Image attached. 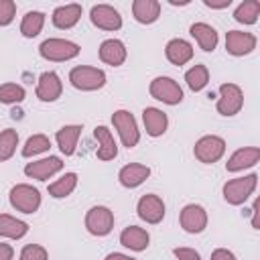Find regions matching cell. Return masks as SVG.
Instances as JSON below:
<instances>
[{"label": "cell", "instance_id": "cell-1", "mask_svg": "<svg viewBox=\"0 0 260 260\" xmlns=\"http://www.w3.org/2000/svg\"><path fill=\"white\" fill-rule=\"evenodd\" d=\"M69 81L75 89L95 91L106 85V73H104V69H98L91 65H77L69 71Z\"/></svg>", "mask_w": 260, "mask_h": 260}, {"label": "cell", "instance_id": "cell-2", "mask_svg": "<svg viewBox=\"0 0 260 260\" xmlns=\"http://www.w3.org/2000/svg\"><path fill=\"white\" fill-rule=\"evenodd\" d=\"M10 205L20 213H35L41 207V193L28 183H18L8 193Z\"/></svg>", "mask_w": 260, "mask_h": 260}, {"label": "cell", "instance_id": "cell-3", "mask_svg": "<svg viewBox=\"0 0 260 260\" xmlns=\"http://www.w3.org/2000/svg\"><path fill=\"white\" fill-rule=\"evenodd\" d=\"M81 47L67 39H47L39 45V55L47 61H69L79 55Z\"/></svg>", "mask_w": 260, "mask_h": 260}, {"label": "cell", "instance_id": "cell-4", "mask_svg": "<svg viewBox=\"0 0 260 260\" xmlns=\"http://www.w3.org/2000/svg\"><path fill=\"white\" fill-rule=\"evenodd\" d=\"M256 185H258V175L256 173L246 175V177H238V179H230L221 189L223 199L230 205H242L256 191Z\"/></svg>", "mask_w": 260, "mask_h": 260}, {"label": "cell", "instance_id": "cell-5", "mask_svg": "<svg viewBox=\"0 0 260 260\" xmlns=\"http://www.w3.org/2000/svg\"><path fill=\"white\" fill-rule=\"evenodd\" d=\"M225 152V140L221 136H215V134H205L201 136L195 146H193V154L199 162L203 165H213L217 162Z\"/></svg>", "mask_w": 260, "mask_h": 260}, {"label": "cell", "instance_id": "cell-6", "mask_svg": "<svg viewBox=\"0 0 260 260\" xmlns=\"http://www.w3.org/2000/svg\"><path fill=\"white\" fill-rule=\"evenodd\" d=\"M148 91L154 100L169 104V106H177L183 102V89L173 77H165V75L154 77L148 85Z\"/></svg>", "mask_w": 260, "mask_h": 260}, {"label": "cell", "instance_id": "cell-7", "mask_svg": "<svg viewBox=\"0 0 260 260\" xmlns=\"http://www.w3.org/2000/svg\"><path fill=\"white\" fill-rule=\"evenodd\" d=\"M112 124L118 130V136H120V140L126 148H132V146L138 144L140 130H138V124H136L134 116L128 110H116L112 114Z\"/></svg>", "mask_w": 260, "mask_h": 260}, {"label": "cell", "instance_id": "cell-8", "mask_svg": "<svg viewBox=\"0 0 260 260\" xmlns=\"http://www.w3.org/2000/svg\"><path fill=\"white\" fill-rule=\"evenodd\" d=\"M85 228L91 236H108L114 230V211L106 205H93L85 213Z\"/></svg>", "mask_w": 260, "mask_h": 260}, {"label": "cell", "instance_id": "cell-9", "mask_svg": "<svg viewBox=\"0 0 260 260\" xmlns=\"http://www.w3.org/2000/svg\"><path fill=\"white\" fill-rule=\"evenodd\" d=\"M244 106V91L236 83H221L219 85V98H217V112L221 116H236Z\"/></svg>", "mask_w": 260, "mask_h": 260}, {"label": "cell", "instance_id": "cell-10", "mask_svg": "<svg viewBox=\"0 0 260 260\" xmlns=\"http://www.w3.org/2000/svg\"><path fill=\"white\" fill-rule=\"evenodd\" d=\"M179 223L187 234H201L207 228V211L197 203H187L179 213Z\"/></svg>", "mask_w": 260, "mask_h": 260}, {"label": "cell", "instance_id": "cell-11", "mask_svg": "<svg viewBox=\"0 0 260 260\" xmlns=\"http://www.w3.org/2000/svg\"><path fill=\"white\" fill-rule=\"evenodd\" d=\"M136 213H138V217L142 219V221H146V223H160L162 221V217H165V203H162V199L158 197V195H154V193H146V195H142L140 199H138V203H136Z\"/></svg>", "mask_w": 260, "mask_h": 260}, {"label": "cell", "instance_id": "cell-12", "mask_svg": "<svg viewBox=\"0 0 260 260\" xmlns=\"http://www.w3.org/2000/svg\"><path fill=\"white\" fill-rule=\"evenodd\" d=\"M89 20H91L93 26H98L102 30H120L122 28V16L110 4H95V6H91Z\"/></svg>", "mask_w": 260, "mask_h": 260}, {"label": "cell", "instance_id": "cell-13", "mask_svg": "<svg viewBox=\"0 0 260 260\" xmlns=\"http://www.w3.org/2000/svg\"><path fill=\"white\" fill-rule=\"evenodd\" d=\"M256 35L252 32H244V30H230L225 35V51L234 57H244L250 55L256 49Z\"/></svg>", "mask_w": 260, "mask_h": 260}, {"label": "cell", "instance_id": "cell-14", "mask_svg": "<svg viewBox=\"0 0 260 260\" xmlns=\"http://www.w3.org/2000/svg\"><path fill=\"white\" fill-rule=\"evenodd\" d=\"M37 98L41 102H57L63 93V81L55 71H45L41 73L39 81H37V89H35Z\"/></svg>", "mask_w": 260, "mask_h": 260}, {"label": "cell", "instance_id": "cell-15", "mask_svg": "<svg viewBox=\"0 0 260 260\" xmlns=\"http://www.w3.org/2000/svg\"><path fill=\"white\" fill-rule=\"evenodd\" d=\"M63 169V160L59 156H47V158H39L32 160L24 167V175L28 179H37V181H47L53 175H57Z\"/></svg>", "mask_w": 260, "mask_h": 260}, {"label": "cell", "instance_id": "cell-16", "mask_svg": "<svg viewBox=\"0 0 260 260\" xmlns=\"http://www.w3.org/2000/svg\"><path fill=\"white\" fill-rule=\"evenodd\" d=\"M258 160H260V148L258 146H244V148H238L236 152H232V156L225 162V171L238 173V171L254 167Z\"/></svg>", "mask_w": 260, "mask_h": 260}, {"label": "cell", "instance_id": "cell-17", "mask_svg": "<svg viewBox=\"0 0 260 260\" xmlns=\"http://www.w3.org/2000/svg\"><path fill=\"white\" fill-rule=\"evenodd\" d=\"M148 177H150V169L146 165H142V162H128L118 173V181L126 189H134V187L142 185Z\"/></svg>", "mask_w": 260, "mask_h": 260}, {"label": "cell", "instance_id": "cell-18", "mask_svg": "<svg viewBox=\"0 0 260 260\" xmlns=\"http://www.w3.org/2000/svg\"><path fill=\"white\" fill-rule=\"evenodd\" d=\"M81 12H83V8H81V4H77V2L63 4V6H57V8L53 10L51 20H53V24H55L57 28L67 30V28H73V26L79 22Z\"/></svg>", "mask_w": 260, "mask_h": 260}, {"label": "cell", "instance_id": "cell-19", "mask_svg": "<svg viewBox=\"0 0 260 260\" xmlns=\"http://www.w3.org/2000/svg\"><path fill=\"white\" fill-rule=\"evenodd\" d=\"M126 57H128V51H126V45L120 39H106L100 45V59L106 65L120 67L126 61Z\"/></svg>", "mask_w": 260, "mask_h": 260}, {"label": "cell", "instance_id": "cell-20", "mask_svg": "<svg viewBox=\"0 0 260 260\" xmlns=\"http://www.w3.org/2000/svg\"><path fill=\"white\" fill-rule=\"evenodd\" d=\"M142 122H144L146 134L152 136V138L162 136L167 132V126H169L167 114L162 110H158V108H152V106H148V108L142 110Z\"/></svg>", "mask_w": 260, "mask_h": 260}, {"label": "cell", "instance_id": "cell-21", "mask_svg": "<svg viewBox=\"0 0 260 260\" xmlns=\"http://www.w3.org/2000/svg\"><path fill=\"white\" fill-rule=\"evenodd\" d=\"M120 244L132 252H142L148 248L150 244V236L144 228H138V225H128L122 230L120 234Z\"/></svg>", "mask_w": 260, "mask_h": 260}, {"label": "cell", "instance_id": "cell-22", "mask_svg": "<svg viewBox=\"0 0 260 260\" xmlns=\"http://www.w3.org/2000/svg\"><path fill=\"white\" fill-rule=\"evenodd\" d=\"M189 32H191V37L197 41V45H199L205 53H211V51L217 47L219 37H217V30H215L211 24H207V22H193V24L189 26Z\"/></svg>", "mask_w": 260, "mask_h": 260}, {"label": "cell", "instance_id": "cell-23", "mask_svg": "<svg viewBox=\"0 0 260 260\" xmlns=\"http://www.w3.org/2000/svg\"><path fill=\"white\" fill-rule=\"evenodd\" d=\"M165 55L173 65H185L193 59V45L185 39H171L165 47Z\"/></svg>", "mask_w": 260, "mask_h": 260}, {"label": "cell", "instance_id": "cell-24", "mask_svg": "<svg viewBox=\"0 0 260 260\" xmlns=\"http://www.w3.org/2000/svg\"><path fill=\"white\" fill-rule=\"evenodd\" d=\"M81 126L79 124H67V126H61L55 134V140H57V146L61 148V152L65 156H71L77 148V140L81 136Z\"/></svg>", "mask_w": 260, "mask_h": 260}, {"label": "cell", "instance_id": "cell-25", "mask_svg": "<svg viewBox=\"0 0 260 260\" xmlns=\"http://www.w3.org/2000/svg\"><path fill=\"white\" fill-rule=\"evenodd\" d=\"M93 138L98 140L95 156H98L100 160H112V158H116V154H118V146H116V140H114L112 132H110L106 126H95V130H93Z\"/></svg>", "mask_w": 260, "mask_h": 260}, {"label": "cell", "instance_id": "cell-26", "mask_svg": "<svg viewBox=\"0 0 260 260\" xmlns=\"http://www.w3.org/2000/svg\"><path fill=\"white\" fill-rule=\"evenodd\" d=\"M132 16L140 24H152L160 16V2L158 0H134L132 2Z\"/></svg>", "mask_w": 260, "mask_h": 260}, {"label": "cell", "instance_id": "cell-27", "mask_svg": "<svg viewBox=\"0 0 260 260\" xmlns=\"http://www.w3.org/2000/svg\"><path fill=\"white\" fill-rule=\"evenodd\" d=\"M28 232V223L22 219H16L8 213H0V238H10V240H20Z\"/></svg>", "mask_w": 260, "mask_h": 260}, {"label": "cell", "instance_id": "cell-28", "mask_svg": "<svg viewBox=\"0 0 260 260\" xmlns=\"http://www.w3.org/2000/svg\"><path fill=\"white\" fill-rule=\"evenodd\" d=\"M45 26V14L41 10H28L20 20V32L26 39H35Z\"/></svg>", "mask_w": 260, "mask_h": 260}, {"label": "cell", "instance_id": "cell-29", "mask_svg": "<svg viewBox=\"0 0 260 260\" xmlns=\"http://www.w3.org/2000/svg\"><path fill=\"white\" fill-rule=\"evenodd\" d=\"M75 187H77V173H65L61 179L49 185V195L55 199H63V197H69L75 191Z\"/></svg>", "mask_w": 260, "mask_h": 260}, {"label": "cell", "instance_id": "cell-30", "mask_svg": "<svg viewBox=\"0 0 260 260\" xmlns=\"http://www.w3.org/2000/svg\"><path fill=\"white\" fill-rule=\"evenodd\" d=\"M260 14V2L258 0H244L234 10V18L240 24H254Z\"/></svg>", "mask_w": 260, "mask_h": 260}, {"label": "cell", "instance_id": "cell-31", "mask_svg": "<svg viewBox=\"0 0 260 260\" xmlns=\"http://www.w3.org/2000/svg\"><path fill=\"white\" fill-rule=\"evenodd\" d=\"M185 81L191 91H201L209 83V71L205 65H193L191 69L185 71Z\"/></svg>", "mask_w": 260, "mask_h": 260}, {"label": "cell", "instance_id": "cell-32", "mask_svg": "<svg viewBox=\"0 0 260 260\" xmlns=\"http://www.w3.org/2000/svg\"><path fill=\"white\" fill-rule=\"evenodd\" d=\"M49 148H51L49 136H45V134H32V136L26 138V142L22 146V156L24 158H30V156H37L41 152H47Z\"/></svg>", "mask_w": 260, "mask_h": 260}, {"label": "cell", "instance_id": "cell-33", "mask_svg": "<svg viewBox=\"0 0 260 260\" xmlns=\"http://www.w3.org/2000/svg\"><path fill=\"white\" fill-rule=\"evenodd\" d=\"M18 146V132L12 128H6L0 132V162L12 158V154L16 152Z\"/></svg>", "mask_w": 260, "mask_h": 260}, {"label": "cell", "instance_id": "cell-34", "mask_svg": "<svg viewBox=\"0 0 260 260\" xmlns=\"http://www.w3.org/2000/svg\"><path fill=\"white\" fill-rule=\"evenodd\" d=\"M26 98V91L18 83H2L0 85V104H20Z\"/></svg>", "mask_w": 260, "mask_h": 260}, {"label": "cell", "instance_id": "cell-35", "mask_svg": "<svg viewBox=\"0 0 260 260\" xmlns=\"http://www.w3.org/2000/svg\"><path fill=\"white\" fill-rule=\"evenodd\" d=\"M18 260H49V254L41 244H26L20 250Z\"/></svg>", "mask_w": 260, "mask_h": 260}, {"label": "cell", "instance_id": "cell-36", "mask_svg": "<svg viewBox=\"0 0 260 260\" xmlns=\"http://www.w3.org/2000/svg\"><path fill=\"white\" fill-rule=\"evenodd\" d=\"M16 16L14 0H0V26H8Z\"/></svg>", "mask_w": 260, "mask_h": 260}, {"label": "cell", "instance_id": "cell-37", "mask_svg": "<svg viewBox=\"0 0 260 260\" xmlns=\"http://www.w3.org/2000/svg\"><path fill=\"white\" fill-rule=\"evenodd\" d=\"M173 254H175L177 260H201L199 252L193 250V248H175Z\"/></svg>", "mask_w": 260, "mask_h": 260}, {"label": "cell", "instance_id": "cell-38", "mask_svg": "<svg viewBox=\"0 0 260 260\" xmlns=\"http://www.w3.org/2000/svg\"><path fill=\"white\" fill-rule=\"evenodd\" d=\"M211 260H236V256L228 248H217V250L211 252Z\"/></svg>", "mask_w": 260, "mask_h": 260}, {"label": "cell", "instance_id": "cell-39", "mask_svg": "<svg viewBox=\"0 0 260 260\" xmlns=\"http://www.w3.org/2000/svg\"><path fill=\"white\" fill-rule=\"evenodd\" d=\"M203 4L207 8H213V10H221V8H228L232 4V0H203Z\"/></svg>", "mask_w": 260, "mask_h": 260}, {"label": "cell", "instance_id": "cell-40", "mask_svg": "<svg viewBox=\"0 0 260 260\" xmlns=\"http://www.w3.org/2000/svg\"><path fill=\"white\" fill-rule=\"evenodd\" d=\"M14 258V250L10 244L0 242V260H12Z\"/></svg>", "mask_w": 260, "mask_h": 260}, {"label": "cell", "instance_id": "cell-41", "mask_svg": "<svg viewBox=\"0 0 260 260\" xmlns=\"http://www.w3.org/2000/svg\"><path fill=\"white\" fill-rule=\"evenodd\" d=\"M258 207H260V201L256 199L254 205H252V209L248 211V213H252V228H254V230H258Z\"/></svg>", "mask_w": 260, "mask_h": 260}, {"label": "cell", "instance_id": "cell-42", "mask_svg": "<svg viewBox=\"0 0 260 260\" xmlns=\"http://www.w3.org/2000/svg\"><path fill=\"white\" fill-rule=\"evenodd\" d=\"M104 260H136V258H132L128 254H122V252H110Z\"/></svg>", "mask_w": 260, "mask_h": 260}]
</instances>
